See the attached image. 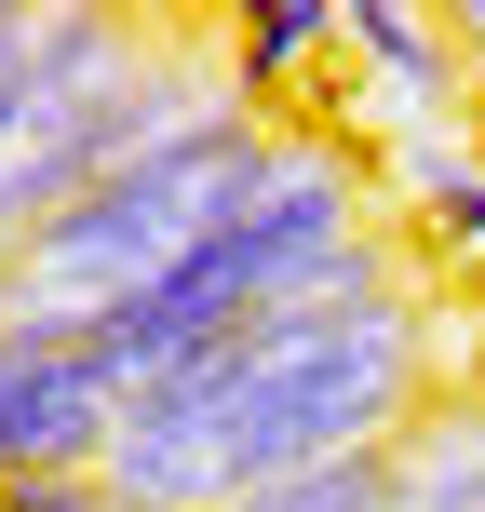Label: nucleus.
<instances>
[{
	"label": "nucleus",
	"mask_w": 485,
	"mask_h": 512,
	"mask_svg": "<svg viewBox=\"0 0 485 512\" xmlns=\"http://www.w3.org/2000/svg\"><path fill=\"white\" fill-rule=\"evenodd\" d=\"M445 391V297L432 270H378L351 297H310L283 324L203 351L189 378L135 391L122 445H108V486L135 512H216L243 486H283V472L324 459H378L418 405Z\"/></svg>",
	"instance_id": "nucleus-1"
},
{
	"label": "nucleus",
	"mask_w": 485,
	"mask_h": 512,
	"mask_svg": "<svg viewBox=\"0 0 485 512\" xmlns=\"http://www.w3.org/2000/svg\"><path fill=\"white\" fill-rule=\"evenodd\" d=\"M270 135H283V122L230 95V54H216V68L189 81V95L14 256V270H0V324H122L135 297H162V283L256 203Z\"/></svg>",
	"instance_id": "nucleus-2"
},
{
	"label": "nucleus",
	"mask_w": 485,
	"mask_h": 512,
	"mask_svg": "<svg viewBox=\"0 0 485 512\" xmlns=\"http://www.w3.org/2000/svg\"><path fill=\"white\" fill-rule=\"evenodd\" d=\"M378 270H405V243H391V216H378L364 149L324 135V122H283L256 203L189 256L162 297H135L122 324H95V337H108V364H122L135 391H162L203 351H230V337L283 324V310H310V297H351V283H378Z\"/></svg>",
	"instance_id": "nucleus-3"
},
{
	"label": "nucleus",
	"mask_w": 485,
	"mask_h": 512,
	"mask_svg": "<svg viewBox=\"0 0 485 512\" xmlns=\"http://www.w3.org/2000/svg\"><path fill=\"white\" fill-rule=\"evenodd\" d=\"M216 68V41L162 14H108V0H41L27 41L0 54V270Z\"/></svg>",
	"instance_id": "nucleus-4"
},
{
	"label": "nucleus",
	"mask_w": 485,
	"mask_h": 512,
	"mask_svg": "<svg viewBox=\"0 0 485 512\" xmlns=\"http://www.w3.org/2000/svg\"><path fill=\"white\" fill-rule=\"evenodd\" d=\"M122 418H135V378L108 364L95 324H0V486L108 472Z\"/></svg>",
	"instance_id": "nucleus-5"
},
{
	"label": "nucleus",
	"mask_w": 485,
	"mask_h": 512,
	"mask_svg": "<svg viewBox=\"0 0 485 512\" xmlns=\"http://www.w3.org/2000/svg\"><path fill=\"white\" fill-rule=\"evenodd\" d=\"M391 512H485V391L445 378L391 432Z\"/></svg>",
	"instance_id": "nucleus-6"
},
{
	"label": "nucleus",
	"mask_w": 485,
	"mask_h": 512,
	"mask_svg": "<svg viewBox=\"0 0 485 512\" xmlns=\"http://www.w3.org/2000/svg\"><path fill=\"white\" fill-rule=\"evenodd\" d=\"M337 54H364V68L405 95V135H432L445 108L472 95V81H459V41H445L432 14H391V0H351V14H337Z\"/></svg>",
	"instance_id": "nucleus-7"
},
{
	"label": "nucleus",
	"mask_w": 485,
	"mask_h": 512,
	"mask_svg": "<svg viewBox=\"0 0 485 512\" xmlns=\"http://www.w3.org/2000/svg\"><path fill=\"white\" fill-rule=\"evenodd\" d=\"M216 54H230V95H243V108H270V95H283V68L337 54V14H324V0H270V14H243ZM270 122H283V108H270Z\"/></svg>",
	"instance_id": "nucleus-8"
},
{
	"label": "nucleus",
	"mask_w": 485,
	"mask_h": 512,
	"mask_svg": "<svg viewBox=\"0 0 485 512\" xmlns=\"http://www.w3.org/2000/svg\"><path fill=\"white\" fill-rule=\"evenodd\" d=\"M405 176H418V216H432L459 256H485V149H459V135H405Z\"/></svg>",
	"instance_id": "nucleus-9"
},
{
	"label": "nucleus",
	"mask_w": 485,
	"mask_h": 512,
	"mask_svg": "<svg viewBox=\"0 0 485 512\" xmlns=\"http://www.w3.org/2000/svg\"><path fill=\"white\" fill-rule=\"evenodd\" d=\"M216 512H391V445L378 459H324V472H283V486H243Z\"/></svg>",
	"instance_id": "nucleus-10"
},
{
	"label": "nucleus",
	"mask_w": 485,
	"mask_h": 512,
	"mask_svg": "<svg viewBox=\"0 0 485 512\" xmlns=\"http://www.w3.org/2000/svg\"><path fill=\"white\" fill-rule=\"evenodd\" d=\"M0 512H135L108 472H41V486H0Z\"/></svg>",
	"instance_id": "nucleus-11"
},
{
	"label": "nucleus",
	"mask_w": 485,
	"mask_h": 512,
	"mask_svg": "<svg viewBox=\"0 0 485 512\" xmlns=\"http://www.w3.org/2000/svg\"><path fill=\"white\" fill-rule=\"evenodd\" d=\"M14 41H27V0H0V54H14Z\"/></svg>",
	"instance_id": "nucleus-12"
}]
</instances>
